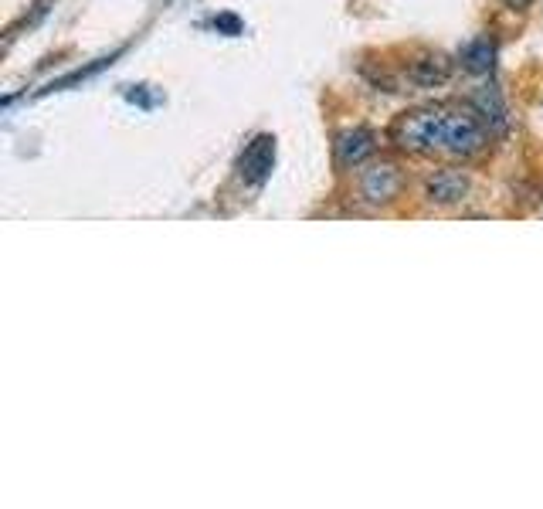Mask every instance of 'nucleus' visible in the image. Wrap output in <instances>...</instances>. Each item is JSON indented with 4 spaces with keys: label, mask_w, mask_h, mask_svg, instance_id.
<instances>
[{
    "label": "nucleus",
    "mask_w": 543,
    "mask_h": 509,
    "mask_svg": "<svg viewBox=\"0 0 543 509\" xmlns=\"http://www.w3.org/2000/svg\"><path fill=\"white\" fill-rule=\"evenodd\" d=\"M493 58H496V48L489 45V41H472V45L462 48V68L472 75L493 72Z\"/></svg>",
    "instance_id": "1a4fd4ad"
},
{
    "label": "nucleus",
    "mask_w": 543,
    "mask_h": 509,
    "mask_svg": "<svg viewBox=\"0 0 543 509\" xmlns=\"http://www.w3.org/2000/svg\"><path fill=\"white\" fill-rule=\"evenodd\" d=\"M486 146V129H482L472 116H455L448 112V129H445V150L455 157H472Z\"/></svg>",
    "instance_id": "20e7f679"
},
{
    "label": "nucleus",
    "mask_w": 543,
    "mask_h": 509,
    "mask_svg": "<svg viewBox=\"0 0 543 509\" xmlns=\"http://www.w3.org/2000/svg\"><path fill=\"white\" fill-rule=\"evenodd\" d=\"M377 143H374V133L364 126L357 129H347V133H340V140H336V163L340 167H360L367 157H374Z\"/></svg>",
    "instance_id": "39448f33"
},
{
    "label": "nucleus",
    "mask_w": 543,
    "mask_h": 509,
    "mask_svg": "<svg viewBox=\"0 0 543 509\" xmlns=\"http://www.w3.org/2000/svg\"><path fill=\"white\" fill-rule=\"evenodd\" d=\"M445 129H448V112L442 109H415L404 112L398 123L391 126L394 146L408 153H435L445 150Z\"/></svg>",
    "instance_id": "f257e3e1"
},
{
    "label": "nucleus",
    "mask_w": 543,
    "mask_h": 509,
    "mask_svg": "<svg viewBox=\"0 0 543 509\" xmlns=\"http://www.w3.org/2000/svg\"><path fill=\"white\" fill-rule=\"evenodd\" d=\"M506 4H510V7H513V11H520V7H530V4H533V0H506Z\"/></svg>",
    "instance_id": "9b49d317"
},
{
    "label": "nucleus",
    "mask_w": 543,
    "mask_h": 509,
    "mask_svg": "<svg viewBox=\"0 0 543 509\" xmlns=\"http://www.w3.org/2000/svg\"><path fill=\"white\" fill-rule=\"evenodd\" d=\"M472 106L479 109V116L486 119L496 133L499 129H506V106H503V96H499L496 85H482L476 96H472Z\"/></svg>",
    "instance_id": "6e6552de"
},
{
    "label": "nucleus",
    "mask_w": 543,
    "mask_h": 509,
    "mask_svg": "<svg viewBox=\"0 0 543 509\" xmlns=\"http://www.w3.org/2000/svg\"><path fill=\"white\" fill-rule=\"evenodd\" d=\"M408 75H411V82L425 85V89H435V85L448 82V75H452V65H448L442 55H425V58H418V62H411Z\"/></svg>",
    "instance_id": "0eeeda50"
},
{
    "label": "nucleus",
    "mask_w": 543,
    "mask_h": 509,
    "mask_svg": "<svg viewBox=\"0 0 543 509\" xmlns=\"http://www.w3.org/2000/svg\"><path fill=\"white\" fill-rule=\"evenodd\" d=\"M401 187H404L401 170L387 160L374 163V167H367L364 174H360V194H364V201H370V204L394 201V197L401 194Z\"/></svg>",
    "instance_id": "f03ea898"
},
{
    "label": "nucleus",
    "mask_w": 543,
    "mask_h": 509,
    "mask_svg": "<svg viewBox=\"0 0 543 509\" xmlns=\"http://www.w3.org/2000/svg\"><path fill=\"white\" fill-rule=\"evenodd\" d=\"M275 167V136H255L238 160V174L245 184H265Z\"/></svg>",
    "instance_id": "7ed1b4c3"
},
{
    "label": "nucleus",
    "mask_w": 543,
    "mask_h": 509,
    "mask_svg": "<svg viewBox=\"0 0 543 509\" xmlns=\"http://www.w3.org/2000/svg\"><path fill=\"white\" fill-rule=\"evenodd\" d=\"M425 191L432 204H442V207L459 204L465 201V194H469V177H465L462 170H438L435 177H428Z\"/></svg>",
    "instance_id": "423d86ee"
},
{
    "label": "nucleus",
    "mask_w": 543,
    "mask_h": 509,
    "mask_svg": "<svg viewBox=\"0 0 543 509\" xmlns=\"http://www.w3.org/2000/svg\"><path fill=\"white\" fill-rule=\"evenodd\" d=\"M214 31L228 34V38H235V34L245 31V24H241L238 14H218V17H214Z\"/></svg>",
    "instance_id": "9d476101"
}]
</instances>
